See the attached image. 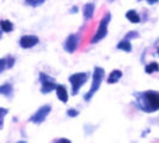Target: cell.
Wrapping results in <instances>:
<instances>
[{"instance_id": "24", "label": "cell", "mask_w": 159, "mask_h": 143, "mask_svg": "<svg viewBox=\"0 0 159 143\" xmlns=\"http://www.w3.org/2000/svg\"><path fill=\"white\" fill-rule=\"evenodd\" d=\"M138 1H143V0H138ZM146 1H147L150 5H154V4H157V2H158L159 0H146Z\"/></svg>"}, {"instance_id": "17", "label": "cell", "mask_w": 159, "mask_h": 143, "mask_svg": "<svg viewBox=\"0 0 159 143\" xmlns=\"http://www.w3.org/2000/svg\"><path fill=\"white\" fill-rule=\"evenodd\" d=\"M7 113H8L7 109L0 107V129L2 128V125H4V118H5V116H6Z\"/></svg>"}, {"instance_id": "9", "label": "cell", "mask_w": 159, "mask_h": 143, "mask_svg": "<svg viewBox=\"0 0 159 143\" xmlns=\"http://www.w3.org/2000/svg\"><path fill=\"white\" fill-rule=\"evenodd\" d=\"M55 92H56V95H57V98H59V100L60 102H62L64 104H66L68 102V92H67V89H66V86L65 85H56L55 87Z\"/></svg>"}, {"instance_id": "26", "label": "cell", "mask_w": 159, "mask_h": 143, "mask_svg": "<svg viewBox=\"0 0 159 143\" xmlns=\"http://www.w3.org/2000/svg\"><path fill=\"white\" fill-rule=\"evenodd\" d=\"M1 36H2V31L0 30V38H1Z\"/></svg>"}, {"instance_id": "10", "label": "cell", "mask_w": 159, "mask_h": 143, "mask_svg": "<svg viewBox=\"0 0 159 143\" xmlns=\"http://www.w3.org/2000/svg\"><path fill=\"white\" fill-rule=\"evenodd\" d=\"M0 94H2L4 97L11 99L13 97V86L10 82L4 84V85H0Z\"/></svg>"}, {"instance_id": "11", "label": "cell", "mask_w": 159, "mask_h": 143, "mask_svg": "<svg viewBox=\"0 0 159 143\" xmlns=\"http://www.w3.org/2000/svg\"><path fill=\"white\" fill-rule=\"evenodd\" d=\"M93 13H95V5H93V2L92 4L91 2L86 4L84 6V18L86 20H89V19H91L93 17Z\"/></svg>"}, {"instance_id": "6", "label": "cell", "mask_w": 159, "mask_h": 143, "mask_svg": "<svg viewBox=\"0 0 159 143\" xmlns=\"http://www.w3.org/2000/svg\"><path fill=\"white\" fill-rule=\"evenodd\" d=\"M50 111H52V106L50 105H48V104L47 105H43V106H41L40 109L32 115L29 120L31 123H34V124L40 125V124H42L46 120V118L48 117V115L50 113Z\"/></svg>"}, {"instance_id": "8", "label": "cell", "mask_w": 159, "mask_h": 143, "mask_svg": "<svg viewBox=\"0 0 159 143\" xmlns=\"http://www.w3.org/2000/svg\"><path fill=\"white\" fill-rule=\"evenodd\" d=\"M39 37L35 36V35H25V36H22L20 40H19V46L23 49H30V48L35 47L39 44Z\"/></svg>"}, {"instance_id": "23", "label": "cell", "mask_w": 159, "mask_h": 143, "mask_svg": "<svg viewBox=\"0 0 159 143\" xmlns=\"http://www.w3.org/2000/svg\"><path fill=\"white\" fill-rule=\"evenodd\" d=\"M53 142H65V143H70L71 142V141H70V140H67V138H64V140H62V138H61V140H54V141H53Z\"/></svg>"}, {"instance_id": "5", "label": "cell", "mask_w": 159, "mask_h": 143, "mask_svg": "<svg viewBox=\"0 0 159 143\" xmlns=\"http://www.w3.org/2000/svg\"><path fill=\"white\" fill-rule=\"evenodd\" d=\"M40 82H41V93L42 94H48L52 91H54L56 87V80L48 75L46 73H40Z\"/></svg>"}, {"instance_id": "16", "label": "cell", "mask_w": 159, "mask_h": 143, "mask_svg": "<svg viewBox=\"0 0 159 143\" xmlns=\"http://www.w3.org/2000/svg\"><path fill=\"white\" fill-rule=\"evenodd\" d=\"M145 72L147 73V74H152V73H154V72H159V64L157 62H151L150 64H147L146 67H145Z\"/></svg>"}, {"instance_id": "18", "label": "cell", "mask_w": 159, "mask_h": 143, "mask_svg": "<svg viewBox=\"0 0 159 143\" xmlns=\"http://www.w3.org/2000/svg\"><path fill=\"white\" fill-rule=\"evenodd\" d=\"M44 1H46V0H25V2H26L28 5H30V6H34V7H36V6H40V5H42Z\"/></svg>"}, {"instance_id": "14", "label": "cell", "mask_w": 159, "mask_h": 143, "mask_svg": "<svg viewBox=\"0 0 159 143\" xmlns=\"http://www.w3.org/2000/svg\"><path fill=\"white\" fill-rule=\"evenodd\" d=\"M117 49H121V50H125L126 53H130L132 51V44H130V41L128 40H123L117 43L116 46Z\"/></svg>"}, {"instance_id": "27", "label": "cell", "mask_w": 159, "mask_h": 143, "mask_svg": "<svg viewBox=\"0 0 159 143\" xmlns=\"http://www.w3.org/2000/svg\"><path fill=\"white\" fill-rule=\"evenodd\" d=\"M107 1H109V2H111V1H114V0H107Z\"/></svg>"}, {"instance_id": "15", "label": "cell", "mask_w": 159, "mask_h": 143, "mask_svg": "<svg viewBox=\"0 0 159 143\" xmlns=\"http://www.w3.org/2000/svg\"><path fill=\"white\" fill-rule=\"evenodd\" d=\"M0 28L2 32H11L13 30V24L7 19H4V20H0Z\"/></svg>"}, {"instance_id": "4", "label": "cell", "mask_w": 159, "mask_h": 143, "mask_svg": "<svg viewBox=\"0 0 159 143\" xmlns=\"http://www.w3.org/2000/svg\"><path fill=\"white\" fill-rule=\"evenodd\" d=\"M90 74L89 73H74L68 78V81L71 82L72 86V95H77L79 93V89L81 86H84L88 81Z\"/></svg>"}, {"instance_id": "20", "label": "cell", "mask_w": 159, "mask_h": 143, "mask_svg": "<svg viewBox=\"0 0 159 143\" xmlns=\"http://www.w3.org/2000/svg\"><path fill=\"white\" fill-rule=\"evenodd\" d=\"M139 37V33L136 31H130L128 32L127 35H126V37H125V40H133V38H138Z\"/></svg>"}, {"instance_id": "3", "label": "cell", "mask_w": 159, "mask_h": 143, "mask_svg": "<svg viewBox=\"0 0 159 143\" xmlns=\"http://www.w3.org/2000/svg\"><path fill=\"white\" fill-rule=\"evenodd\" d=\"M110 20H111V13H110V12H107L105 16L101 19V22H99V25H98V28H97V31H96L95 36H93L92 40H91V43H92V44L98 43L99 41H102L104 37L107 36V33H108V26H109Z\"/></svg>"}, {"instance_id": "12", "label": "cell", "mask_w": 159, "mask_h": 143, "mask_svg": "<svg viewBox=\"0 0 159 143\" xmlns=\"http://www.w3.org/2000/svg\"><path fill=\"white\" fill-rule=\"evenodd\" d=\"M121 78H122V72L119 69H115L110 73V75L108 78V84H116Z\"/></svg>"}, {"instance_id": "13", "label": "cell", "mask_w": 159, "mask_h": 143, "mask_svg": "<svg viewBox=\"0 0 159 143\" xmlns=\"http://www.w3.org/2000/svg\"><path fill=\"white\" fill-rule=\"evenodd\" d=\"M126 18L130 23H139L140 22V16L138 15V12L134 11V10H129L126 13Z\"/></svg>"}, {"instance_id": "21", "label": "cell", "mask_w": 159, "mask_h": 143, "mask_svg": "<svg viewBox=\"0 0 159 143\" xmlns=\"http://www.w3.org/2000/svg\"><path fill=\"white\" fill-rule=\"evenodd\" d=\"M78 115H79V112L77 111V110H74V109L67 110V116H68V117H77Z\"/></svg>"}, {"instance_id": "1", "label": "cell", "mask_w": 159, "mask_h": 143, "mask_svg": "<svg viewBox=\"0 0 159 143\" xmlns=\"http://www.w3.org/2000/svg\"><path fill=\"white\" fill-rule=\"evenodd\" d=\"M135 98L134 105L139 110L147 113H152L159 110V92L157 91H143L133 93Z\"/></svg>"}, {"instance_id": "19", "label": "cell", "mask_w": 159, "mask_h": 143, "mask_svg": "<svg viewBox=\"0 0 159 143\" xmlns=\"http://www.w3.org/2000/svg\"><path fill=\"white\" fill-rule=\"evenodd\" d=\"M7 68V58H0V74Z\"/></svg>"}, {"instance_id": "7", "label": "cell", "mask_w": 159, "mask_h": 143, "mask_svg": "<svg viewBox=\"0 0 159 143\" xmlns=\"http://www.w3.org/2000/svg\"><path fill=\"white\" fill-rule=\"evenodd\" d=\"M79 43H80V33H72V35H70V36L66 38V41H65L64 49L67 53L73 54V53L78 49Z\"/></svg>"}, {"instance_id": "2", "label": "cell", "mask_w": 159, "mask_h": 143, "mask_svg": "<svg viewBox=\"0 0 159 143\" xmlns=\"http://www.w3.org/2000/svg\"><path fill=\"white\" fill-rule=\"evenodd\" d=\"M104 78V69L101 67H95L93 73H92V84H91V87L89 89V92L84 95V99L86 102H90L91 98L95 95V93L99 89L101 85H102V81Z\"/></svg>"}, {"instance_id": "25", "label": "cell", "mask_w": 159, "mask_h": 143, "mask_svg": "<svg viewBox=\"0 0 159 143\" xmlns=\"http://www.w3.org/2000/svg\"><path fill=\"white\" fill-rule=\"evenodd\" d=\"M71 12H77V7L72 8V10H71Z\"/></svg>"}, {"instance_id": "28", "label": "cell", "mask_w": 159, "mask_h": 143, "mask_svg": "<svg viewBox=\"0 0 159 143\" xmlns=\"http://www.w3.org/2000/svg\"><path fill=\"white\" fill-rule=\"evenodd\" d=\"M157 53H158V55H159V48H158V51H157Z\"/></svg>"}, {"instance_id": "22", "label": "cell", "mask_w": 159, "mask_h": 143, "mask_svg": "<svg viewBox=\"0 0 159 143\" xmlns=\"http://www.w3.org/2000/svg\"><path fill=\"white\" fill-rule=\"evenodd\" d=\"M13 64H15V58H12V57H7V67L8 68H11Z\"/></svg>"}]
</instances>
